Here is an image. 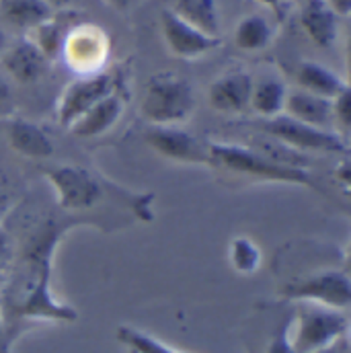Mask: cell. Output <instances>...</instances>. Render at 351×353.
<instances>
[{"label": "cell", "mask_w": 351, "mask_h": 353, "mask_svg": "<svg viewBox=\"0 0 351 353\" xmlns=\"http://www.w3.org/2000/svg\"><path fill=\"white\" fill-rule=\"evenodd\" d=\"M327 4L337 17H350L351 0H327Z\"/></svg>", "instance_id": "32"}, {"label": "cell", "mask_w": 351, "mask_h": 353, "mask_svg": "<svg viewBox=\"0 0 351 353\" xmlns=\"http://www.w3.org/2000/svg\"><path fill=\"white\" fill-rule=\"evenodd\" d=\"M123 113V99L115 92L107 94L105 99H101L97 105H92L87 113L74 121L68 130L77 136V138H97L105 132H109L117 119Z\"/></svg>", "instance_id": "16"}, {"label": "cell", "mask_w": 351, "mask_h": 353, "mask_svg": "<svg viewBox=\"0 0 351 353\" xmlns=\"http://www.w3.org/2000/svg\"><path fill=\"white\" fill-rule=\"evenodd\" d=\"M6 136L10 148L27 159H50L56 150L48 132L29 119H21V117L10 119L6 128Z\"/></svg>", "instance_id": "13"}, {"label": "cell", "mask_w": 351, "mask_h": 353, "mask_svg": "<svg viewBox=\"0 0 351 353\" xmlns=\"http://www.w3.org/2000/svg\"><path fill=\"white\" fill-rule=\"evenodd\" d=\"M279 294L285 300L319 304L345 312L351 306L350 275L348 271H339V269H325L300 279H292L279 290Z\"/></svg>", "instance_id": "6"}, {"label": "cell", "mask_w": 351, "mask_h": 353, "mask_svg": "<svg viewBox=\"0 0 351 353\" xmlns=\"http://www.w3.org/2000/svg\"><path fill=\"white\" fill-rule=\"evenodd\" d=\"M195 92L177 72H159L146 83L140 111L150 125H179L191 117Z\"/></svg>", "instance_id": "3"}, {"label": "cell", "mask_w": 351, "mask_h": 353, "mask_svg": "<svg viewBox=\"0 0 351 353\" xmlns=\"http://www.w3.org/2000/svg\"><path fill=\"white\" fill-rule=\"evenodd\" d=\"M12 203H14V189H12V183L6 175V171L0 165V222L12 210Z\"/></svg>", "instance_id": "30"}, {"label": "cell", "mask_w": 351, "mask_h": 353, "mask_svg": "<svg viewBox=\"0 0 351 353\" xmlns=\"http://www.w3.org/2000/svg\"><path fill=\"white\" fill-rule=\"evenodd\" d=\"M117 10H126L128 8V0H109Z\"/></svg>", "instance_id": "37"}, {"label": "cell", "mask_w": 351, "mask_h": 353, "mask_svg": "<svg viewBox=\"0 0 351 353\" xmlns=\"http://www.w3.org/2000/svg\"><path fill=\"white\" fill-rule=\"evenodd\" d=\"M285 97H288V88L283 85L281 79L277 77H261L257 81H253V90H251V109L263 117L271 119L283 113L285 107Z\"/></svg>", "instance_id": "18"}, {"label": "cell", "mask_w": 351, "mask_h": 353, "mask_svg": "<svg viewBox=\"0 0 351 353\" xmlns=\"http://www.w3.org/2000/svg\"><path fill=\"white\" fill-rule=\"evenodd\" d=\"M12 107V92L8 87V81L0 74V115H6Z\"/></svg>", "instance_id": "31"}, {"label": "cell", "mask_w": 351, "mask_h": 353, "mask_svg": "<svg viewBox=\"0 0 351 353\" xmlns=\"http://www.w3.org/2000/svg\"><path fill=\"white\" fill-rule=\"evenodd\" d=\"M62 210L81 212L92 208L103 197V181L85 167L58 165L43 171Z\"/></svg>", "instance_id": "7"}, {"label": "cell", "mask_w": 351, "mask_h": 353, "mask_svg": "<svg viewBox=\"0 0 351 353\" xmlns=\"http://www.w3.org/2000/svg\"><path fill=\"white\" fill-rule=\"evenodd\" d=\"M339 17L331 10L327 0H304L300 23L306 35L319 48H331L339 37Z\"/></svg>", "instance_id": "14"}, {"label": "cell", "mask_w": 351, "mask_h": 353, "mask_svg": "<svg viewBox=\"0 0 351 353\" xmlns=\"http://www.w3.org/2000/svg\"><path fill=\"white\" fill-rule=\"evenodd\" d=\"M251 148L255 152H259L263 159L279 165V167H290V169H306L308 171V157L285 146L283 142L267 136V134H261L257 136L253 142H251Z\"/></svg>", "instance_id": "23"}, {"label": "cell", "mask_w": 351, "mask_h": 353, "mask_svg": "<svg viewBox=\"0 0 351 353\" xmlns=\"http://www.w3.org/2000/svg\"><path fill=\"white\" fill-rule=\"evenodd\" d=\"M208 159L216 169H224L228 173L251 176L267 183H283V185H312V176L306 169H290L279 167L263 159L251 146L234 144V142H208Z\"/></svg>", "instance_id": "2"}, {"label": "cell", "mask_w": 351, "mask_h": 353, "mask_svg": "<svg viewBox=\"0 0 351 353\" xmlns=\"http://www.w3.org/2000/svg\"><path fill=\"white\" fill-rule=\"evenodd\" d=\"M0 12L10 25L33 31L54 17V6L46 0H2Z\"/></svg>", "instance_id": "19"}, {"label": "cell", "mask_w": 351, "mask_h": 353, "mask_svg": "<svg viewBox=\"0 0 351 353\" xmlns=\"http://www.w3.org/2000/svg\"><path fill=\"white\" fill-rule=\"evenodd\" d=\"M171 10L205 35L220 37V14L216 0H175Z\"/></svg>", "instance_id": "20"}, {"label": "cell", "mask_w": 351, "mask_h": 353, "mask_svg": "<svg viewBox=\"0 0 351 353\" xmlns=\"http://www.w3.org/2000/svg\"><path fill=\"white\" fill-rule=\"evenodd\" d=\"M103 52V39L92 35V29H79L68 37V56L72 66L77 64L79 70H90V66L99 64Z\"/></svg>", "instance_id": "22"}, {"label": "cell", "mask_w": 351, "mask_h": 353, "mask_svg": "<svg viewBox=\"0 0 351 353\" xmlns=\"http://www.w3.org/2000/svg\"><path fill=\"white\" fill-rule=\"evenodd\" d=\"M253 77L245 70H230L218 77L208 90L210 105L218 113L239 115L249 109L251 105V90H253Z\"/></svg>", "instance_id": "11"}, {"label": "cell", "mask_w": 351, "mask_h": 353, "mask_svg": "<svg viewBox=\"0 0 351 353\" xmlns=\"http://www.w3.org/2000/svg\"><path fill=\"white\" fill-rule=\"evenodd\" d=\"M14 263V245H12V239L10 234L0 228V290L10 273V267Z\"/></svg>", "instance_id": "28"}, {"label": "cell", "mask_w": 351, "mask_h": 353, "mask_svg": "<svg viewBox=\"0 0 351 353\" xmlns=\"http://www.w3.org/2000/svg\"><path fill=\"white\" fill-rule=\"evenodd\" d=\"M161 27H163V37L167 41V48L171 50V54H175L177 58H183V60H195L203 54L214 52L222 43L220 37L205 35L203 31L185 23L171 8H165L161 12Z\"/></svg>", "instance_id": "10"}, {"label": "cell", "mask_w": 351, "mask_h": 353, "mask_svg": "<svg viewBox=\"0 0 351 353\" xmlns=\"http://www.w3.org/2000/svg\"><path fill=\"white\" fill-rule=\"evenodd\" d=\"M333 121L339 128V134L345 138L351 128V90L345 88L333 99Z\"/></svg>", "instance_id": "27"}, {"label": "cell", "mask_w": 351, "mask_h": 353, "mask_svg": "<svg viewBox=\"0 0 351 353\" xmlns=\"http://www.w3.org/2000/svg\"><path fill=\"white\" fill-rule=\"evenodd\" d=\"M6 48H8V37H6V33L0 29V58H2V54L6 52Z\"/></svg>", "instance_id": "36"}, {"label": "cell", "mask_w": 351, "mask_h": 353, "mask_svg": "<svg viewBox=\"0 0 351 353\" xmlns=\"http://www.w3.org/2000/svg\"><path fill=\"white\" fill-rule=\"evenodd\" d=\"M146 142L165 159L189 165H210L208 144H201L193 134L179 125H150Z\"/></svg>", "instance_id": "9"}, {"label": "cell", "mask_w": 351, "mask_h": 353, "mask_svg": "<svg viewBox=\"0 0 351 353\" xmlns=\"http://www.w3.org/2000/svg\"><path fill=\"white\" fill-rule=\"evenodd\" d=\"M296 81L302 90L325 97V99H335L339 92H343L345 88H350V85L331 68L312 62V60H304L300 62L298 70H296Z\"/></svg>", "instance_id": "17"}, {"label": "cell", "mask_w": 351, "mask_h": 353, "mask_svg": "<svg viewBox=\"0 0 351 353\" xmlns=\"http://www.w3.org/2000/svg\"><path fill=\"white\" fill-rule=\"evenodd\" d=\"M350 335V316L345 310H335L319 304L300 302L290 321V341L294 353H312L325 350Z\"/></svg>", "instance_id": "4"}, {"label": "cell", "mask_w": 351, "mask_h": 353, "mask_svg": "<svg viewBox=\"0 0 351 353\" xmlns=\"http://www.w3.org/2000/svg\"><path fill=\"white\" fill-rule=\"evenodd\" d=\"M111 92H115V79L109 72H94L72 81L64 88L56 105V117L60 125L68 130L92 105H97Z\"/></svg>", "instance_id": "8"}, {"label": "cell", "mask_w": 351, "mask_h": 353, "mask_svg": "<svg viewBox=\"0 0 351 353\" xmlns=\"http://www.w3.org/2000/svg\"><path fill=\"white\" fill-rule=\"evenodd\" d=\"M257 2H261L263 6L271 8V10H275V12H279V10H281V6H283V0H257Z\"/></svg>", "instance_id": "35"}, {"label": "cell", "mask_w": 351, "mask_h": 353, "mask_svg": "<svg viewBox=\"0 0 351 353\" xmlns=\"http://www.w3.org/2000/svg\"><path fill=\"white\" fill-rule=\"evenodd\" d=\"M0 327H2V321H0Z\"/></svg>", "instance_id": "39"}, {"label": "cell", "mask_w": 351, "mask_h": 353, "mask_svg": "<svg viewBox=\"0 0 351 353\" xmlns=\"http://www.w3.org/2000/svg\"><path fill=\"white\" fill-rule=\"evenodd\" d=\"M50 6H54V4H66V2H70V0H46Z\"/></svg>", "instance_id": "38"}, {"label": "cell", "mask_w": 351, "mask_h": 353, "mask_svg": "<svg viewBox=\"0 0 351 353\" xmlns=\"http://www.w3.org/2000/svg\"><path fill=\"white\" fill-rule=\"evenodd\" d=\"M273 39V27L263 14H247L234 29V43L243 52H261Z\"/></svg>", "instance_id": "21"}, {"label": "cell", "mask_w": 351, "mask_h": 353, "mask_svg": "<svg viewBox=\"0 0 351 353\" xmlns=\"http://www.w3.org/2000/svg\"><path fill=\"white\" fill-rule=\"evenodd\" d=\"M312 353H350V339L345 337V339H341V341H337V343H333V345H329L325 350H319V352Z\"/></svg>", "instance_id": "33"}, {"label": "cell", "mask_w": 351, "mask_h": 353, "mask_svg": "<svg viewBox=\"0 0 351 353\" xmlns=\"http://www.w3.org/2000/svg\"><path fill=\"white\" fill-rule=\"evenodd\" d=\"M228 261L241 275H253L263 263L261 249L249 236H234L228 245Z\"/></svg>", "instance_id": "24"}, {"label": "cell", "mask_w": 351, "mask_h": 353, "mask_svg": "<svg viewBox=\"0 0 351 353\" xmlns=\"http://www.w3.org/2000/svg\"><path fill=\"white\" fill-rule=\"evenodd\" d=\"M66 230L68 226L46 222L14 257L0 290V321L8 350L25 323H72L79 319L77 308L60 302L52 292V261Z\"/></svg>", "instance_id": "1"}, {"label": "cell", "mask_w": 351, "mask_h": 353, "mask_svg": "<svg viewBox=\"0 0 351 353\" xmlns=\"http://www.w3.org/2000/svg\"><path fill=\"white\" fill-rule=\"evenodd\" d=\"M337 181L343 185V187H350V165H348V159H345V163L341 165V167H337Z\"/></svg>", "instance_id": "34"}, {"label": "cell", "mask_w": 351, "mask_h": 353, "mask_svg": "<svg viewBox=\"0 0 351 353\" xmlns=\"http://www.w3.org/2000/svg\"><path fill=\"white\" fill-rule=\"evenodd\" d=\"M0 62L4 70L10 74V79H14L21 85L37 83L46 74L50 64L46 54L31 39H19L14 43H8Z\"/></svg>", "instance_id": "12"}, {"label": "cell", "mask_w": 351, "mask_h": 353, "mask_svg": "<svg viewBox=\"0 0 351 353\" xmlns=\"http://www.w3.org/2000/svg\"><path fill=\"white\" fill-rule=\"evenodd\" d=\"M261 134H267L285 146L306 154V152H321V154H341L348 157V140L339 132H331L325 128L308 125L298 119L288 117L285 113L263 119L257 123Z\"/></svg>", "instance_id": "5"}, {"label": "cell", "mask_w": 351, "mask_h": 353, "mask_svg": "<svg viewBox=\"0 0 351 353\" xmlns=\"http://www.w3.org/2000/svg\"><path fill=\"white\" fill-rule=\"evenodd\" d=\"M285 115L292 119H298L302 123L308 125H317V128H325L333 123V101L306 92L302 88L298 90H288L285 97V107H283Z\"/></svg>", "instance_id": "15"}, {"label": "cell", "mask_w": 351, "mask_h": 353, "mask_svg": "<svg viewBox=\"0 0 351 353\" xmlns=\"http://www.w3.org/2000/svg\"><path fill=\"white\" fill-rule=\"evenodd\" d=\"M265 353H294L292 341H290V321H283L279 325V329L275 331Z\"/></svg>", "instance_id": "29"}, {"label": "cell", "mask_w": 351, "mask_h": 353, "mask_svg": "<svg viewBox=\"0 0 351 353\" xmlns=\"http://www.w3.org/2000/svg\"><path fill=\"white\" fill-rule=\"evenodd\" d=\"M43 54L48 60H54L62 48V41H64V27H62V19H58L56 14L41 23L39 27H35L31 31V37H29Z\"/></svg>", "instance_id": "26"}, {"label": "cell", "mask_w": 351, "mask_h": 353, "mask_svg": "<svg viewBox=\"0 0 351 353\" xmlns=\"http://www.w3.org/2000/svg\"><path fill=\"white\" fill-rule=\"evenodd\" d=\"M115 335H117V341L123 347H128L130 353H183L175 347H171L169 343L157 339L154 335L140 331L136 327H130V325L117 327Z\"/></svg>", "instance_id": "25"}]
</instances>
